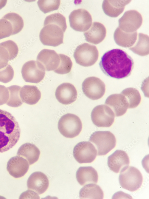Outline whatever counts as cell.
I'll return each mask as SVG.
<instances>
[{
  "mask_svg": "<svg viewBox=\"0 0 149 199\" xmlns=\"http://www.w3.org/2000/svg\"><path fill=\"white\" fill-rule=\"evenodd\" d=\"M99 65L106 75L120 79L131 75L134 67V62L133 59L125 51L120 49H115L104 54Z\"/></svg>",
  "mask_w": 149,
  "mask_h": 199,
  "instance_id": "1",
  "label": "cell"
},
{
  "mask_svg": "<svg viewBox=\"0 0 149 199\" xmlns=\"http://www.w3.org/2000/svg\"><path fill=\"white\" fill-rule=\"evenodd\" d=\"M20 132L15 118L9 112L0 109V153L8 150L16 144Z\"/></svg>",
  "mask_w": 149,
  "mask_h": 199,
  "instance_id": "2",
  "label": "cell"
},
{
  "mask_svg": "<svg viewBox=\"0 0 149 199\" xmlns=\"http://www.w3.org/2000/svg\"><path fill=\"white\" fill-rule=\"evenodd\" d=\"M44 25L39 33L40 40L43 45L55 47L63 43L66 30L54 23L45 20Z\"/></svg>",
  "mask_w": 149,
  "mask_h": 199,
  "instance_id": "3",
  "label": "cell"
},
{
  "mask_svg": "<svg viewBox=\"0 0 149 199\" xmlns=\"http://www.w3.org/2000/svg\"><path fill=\"white\" fill-rule=\"evenodd\" d=\"M89 141L96 147L98 155H106L116 145V140L114 135L109 131H96L90 136Z\"/></svg>",
  "mask_w": 149,
  "mask_h": 199,
  "instance_id": "4",
  "label": "cell"
},
{
  "mask_svg": "<svg viewBox=\"0 0 149 199\" xmlns=\"http://www.w3.org/2000/svg\"><path fill=\"white\" fill-rule=\"evenodd\" d=\"M82 127V122L79 118L71 113L63 115L58 123L59 131L67 138H72L77 136L81 132Z\"/></svg>",
  "mask_w": 149,
  "mask_h": 199,
  "instance_id": "5",
  "label": "cell"
},
{
  "mask_svg": "<svg viewBox=\"0 0 149 199\" xmlns=\"http://www.w3.org/2000/svg\"><path fill=\"white\" fill-rule=\"evenodd\" d=\"M99 54L96 46L85 43L77 46L73 56L76 63L81 66L87 67L96 62Z\"/></svg>",
  "mask_w": 149,
  "mask_h": 199,
  "instance_id": "6",
  "label": "cell"
},
{
  "mask_svg": "<svg viewBox=\"0 0 149 199\" xmlns=\"http://www.w3.org/2000/svg\"><path fill=\"white\" fill-rule=\"evenodd\" d=\"M119 180L120 185L123 188L134 192L141 187L143 182V177L137 169L128 166L120 172Z\"/></svg>",
  "mask_w": 149,
  "mask_h": 199,
  "instance_id": "7",
  "label": "cell"
},
{
  "mask_svg": "<svg viewBox=\"0 0 149 199\" xmlns=\"http://www.w3.org/2000/svg\"><path fill=\"white\" fill-rule=\"evenodd\" d=\"M82 90L89 98L97 100L101 98L105 91V85L99 78L92 76L85 79L82 84Z\"/></svg>",
  "mask_w": 149,
  "mask_h": 199,
  "instance_id": "8",
  "label": "cell"
},
{
  "mask_svg": "<svg viewBox=\"0 0 149 199\" xmlns=\"http://www.w3.org/2000/svg\"><path fill=\"white\" fill-rule=\"evenodd\" d=\"M115 115L111 109L105 105H100L94 107L91 113L93 124L99 127H109L113 124Z\"/></svg>",
  "mask_w": 149,
  "mask_h": 199,
  "instance_id": "9",
  "label": "cell"
},
{
  "mask_svg": "<svg viewBox=\"0 0 149 199\" xmlns=\"http://www.w3.org/2000/svg\"><path fill=\"white\" fill-rule=\"evenodd\" d=\"M22 77L27 82L38 83L44 78L45 70L42 65L34 60H30L23 65L21 70Z\"/></svg>",
  "mask_w": 149,
  "mask_h": 199,
  "instance_id": "10",
  "label": "cell"
},
{
  "mask_svg": "<svg viewBox=\"0 0 149 199\" xmlns=\"http://www.w3.org/2000/svg\"><path fill=\"white\" fill-rule=\"evenodd\" d=\"M69 20L70 27L78 32L87 31L92 24L91 15L88 11L83 9L72 11L69 16Z\"/></svg>",
  "mask_w": 149,
  "mask_h": 199,
  "instance_id": "11",
  "label": "cell"
},
{
  "mask_svg": "<svg viewBox=\"0 0 149 199\" xmlns=\"http://www.w3.org/2000/svg\"><path fill=\"white\" fill-rule=\"evenodd\" d=\"M73 153L74 158L79 163H91L95 159L97 151L90 142L83 141L78 143L74 146Z\"/></svg>",
  "mask_w": 149,
  "mask_h": 199,
  "instance_id": "12",
  "label": "cell"
},
{
  "mask_svg": "<svg viewBox=\"0 0 149 199\" xmlns=\"http://www.w3.org/2000/svg\"><path fill=\"white\" fill-rule=\"evenodd\" d=\"M142 21L141 15L137 11L128 10L118 20L119 27L124 32L133 33L140 27Z\"/></svg>",
  "mask_w": 149,
  "mask_h": 199,
  "instance_id": "13",
  "label": "cell"
},
{
  "mask_svg": "<svg viewBox=\"0 0 149 199\" xmlns=\"http://www.w3.org/2000/svg\"><path fill=\"white\" fill-rule=\"evenodd\" d=\"M129 159L124 151L116 150L108 158L107 164L109 169L116 173L120 172L129 165Z\"/></svg>",
  "mask_w": 149,
  "mask_h": 199,
  "instance_id": "14",
  "label": "cell"
},
{
  "mask_svg": "<svg viewBox=\"0 0 149 199\" xmlns=\"http://www.w3.org/2000/svg\"><path fill=\"white\" fill-rule=\"evenodd\" d=\"M37 61L41 64L45 70H54L59 65L60 59L59 54L52 50L44 49L38 54Z\"/></svg>",
  "mask_w": 149,
  "mask_h": 199,
  "instance_id": "15",
  "label": "cell"
},
{
  "mask_svg": "<svg viewBox=\"0 0 149 199\" xmlns=\"http://www.w3.org/2000/svg\"><path fill=\"white\" fill-rule=\"evenodd\" d=\"M55 94L58 101L63 104H70L75 101L77 98L76 89L73 85L69 83L60 85L57 88Z\"/></svg>",
  "mask_w": 149,
  "mask_h": 199,
  "instance_id": "16",
  "label": "cell"
},
{
  "mask_svg": "<svg viewBox=\"0 0 149 199\" xmlns=\"http://www.w3.org/2000/svg\"><path fill=\"white\" fill-rule=\"evenodd\" d=\"M29 164L23 158L16 156L11 158L8 161L7 169L10 174L15 178L24 176L28 171Z\"/></svg>",
  "mask_w": 149,
  "mask_h": 199,
  "instance_id": "17",
  "label": "cell"
},
{
  "mask_svg": "<svg viewBox=\"0 0 149 199\" xmlns=\"http://www.w3.org/2000/svg\"><path fill=\"white\" fill-rule=\"evenodd\" d=\"M28 189L32 190L39 195L44 193L49 186L47 177L41 172H35L32 173L29 177L27 182Z\"/></svg>",
  "mask_w": 149,
  "mask_h": 199,
  "instance_id": "18",
  "label": "cell"
},
{
  "mask_svg": "<svg viewBox=\"0 0 149 199\" xmlns=\"http://www.w3.org/2000/svg\"><path fill=\"white\" fill-rule=\"evenodd\" d=\"M105 104L111 109L116 117L125 114L128 107L126 98L121 93L110 95L106 99Z\"/></svg>",
  "mask_w": 149,
  "mask_h": 199,
  "instance_id": "19",
  "label": "cell"
},
{
  "mask_svg": "<svg viewBox=\"0 0 149 199\" xmlns=\"http://www.w3.org/2000/svg\"><path fill=\"white\" fill-rule=\"evenodd\" d=\"M106 30L104 26L102 23L94 22L90 28L84 33L85 40L88 42L97 44L105 39Z\"/></svg>",
  "mask_w": 149,
  "mask_h": 199,
  "instance_id": "20",
  "label": "cell"
},
{
  "mask_svg": "<svg viewBox=\"0 0 149 199\" xmlns=\"http://www.w3.org/2000/svg\"><path fill=\"white\" fill-rule=\"evenodd\" d=\"M131 0H104L102 8L104 13L107 16L115 18L122 13L125 6Z\"/></svg>",
  "mask_w": 149,
  "mask_h": 199,
  "instance_id": "21",
  "label": "cell"
},
{
  "mask_svg": "<svg viewBox=\"0 0 149 199\" xmlns=\"http://www.w3.org/2000/svg\"><path fill=\"white\" fill-rule=\"evenodd\" d=\"M76 178L81 186L92 183H97L98 175L96 170L91 166H81L76 172Z\"/></svg>",
  "mask_w": 149,
  "mask_h": 199,
  "instance_id": "22",
  "label": "cell"
},
{
  "mask_svg": "<svg viewBox=\"0 0 149 199\" xmlns=\"http://www.w3.org/2000/svg\"><path fill=\"white\" fill-rule=\"evenodd\" d=\"M40 154L38 148L35 144L29 143L21 145L17 152L18 155L26 159L29 165L33 164L38 160Z\"/></svg>",
  "mask_w": 149,
  "mask_h": 199,
  "instance_id": "23",
  "label": "cell"
},
{
  "mask_svg": "<svg viewBox=\"0 0 149 199\" xmlns=\"http://www.w3.org/2000/svg\"><path fill=\"white\" fill-rule=\"evenodd\" d=\"M114 38L116 44L125 48H129L134 45L137 39V32L132 33L124 32L118 27L114 34Z\"/></svg>",
  "mask_w": 149,
  "mask_h": 199,
  "instance_id": "24",
  "label": "cell"
},
{
  "mask_svg": "<svg viewBox=\"0 0 149 199\" xmlns=\"http://www.w3.org/2000/svg\"><path fill=\"white\" fill-rule=\"evenodd\" d=\"M20 95L23 102L29 105H34L39 101L41 94L36 86L25 85L21 88Z\"/></svg>",
  "mask_w": 149,
  "mask_h": 199,
  "instance_id": "25",
  "label": "cell"
},
{
  "mask_svg": "<svg viewBox=\"0 0 149 199\" xmlns=\"http://www.w3.org/2000/svg\"><path fill=\"white\" fill-rule=\"evenodd\" d=\"M103 197V192L100 187L93 183L85 185L79 193L81 199H102Z\"/></svg>",
  "mask_w": 149,
  "mask_h": 199,
  "instance_id": "26",
  "label": "cell"
},
{
  "mask_svg": "<svg viewBox=\"0 0 149 199\" xmlns=\"http://www.w3.org/2000/svg\"><path fill=\"white\" fill-rule=\"evenodd\" d=\"M149 42L148 36L142 33H139L136 44L133 47L129 48V49L140 56L146 55L149 53Z\"/></svg>",
  "mask_w": 149,
  "mask_h": 199,
  "instance_id": "27",
  "label": "cell"
},
{
  "mask_svg": "<svg viewBox=\"0 0 149 199\" xmlns=\"http://www.w3.org/2000/svg\"><path fill=\"white\" fill-rule=\"evenodd\" d=\"M121 94L124 95L126 98L129 108L136 107L141 102L140 94L136 88L132 87L126 88L121 92Z\"/></svg>",
  "mask_w": 149,
  "mask_h": 199,
  "instance_id": "28",
  "label": "cell"
},
{
  "mask_svg": "<svg viewBox=\"0 0 149 199\" xmlns=\"http://www.w3.org/2000/svg\"><path fill=\"white\" fill-rule=\"evenodd\" d=\"M9 92V99L6 103L8 106L14 107L21 106L23 104L20 95V86L13 85L7 87Z\"/></svg>",
  "mask_w": 149,
  "mask_h": 199,
  "instance_id": "29",
  "label": "cell"
},
{
  "mask_svg": "<svg viewBox=\"0 0 149 199\" xmlns=\"http://www.w3.org/2000/svg\"><path fill=\"white\" fill-rule=\"evenodd\" d=\"M2 18L7 20L11 24L13 28L12 35L18 33L23 27L24 23L23 19L17 13H9L4 15Z\"/></svg>",
  "mask_w": 149,
  "mask_h": 199,
  "instance_id": "30",
  "label": "cell"
},
{
  "mask_svg": "<svg viewBox=\"0 0 149 199\" xmlns=\"http://www.w3.org/2000/svg\"><path fill=\"white\" fill-rule=\"evenodd\" d=\"M60 61L58 68L54 71L58 74H64L69 73L72 66V62L68 56L61 54H59Z\"/></svg>",
  "mask_w": 149,
  "mask_h": 199,
  "instance_id": "31",
  "label": "cell"
},
{
  "mask_svg": "<svg viewBox=\"0 0 149 199\" xmlns=\"http://www.w3.org/2000/svg\"><path fill=\"white\" fill-rule=\"evenodd\" d=\"M60 3L59 0H39L37 4L40 10L46 13L58 10Z\"/></svg>",
  "mask_w": 149,
  "mask_h": 199,
  "instance_id": "32",
  "label": "cell"
},
{
  "mask_svg": "<svg viewBox=\"0 0 149 199\" xmlns=\"http://www.w3.org/2000/svg\"><path fill=\"white\" fill-rule=\"evenodd\" d=\"M0 46L5 48L9 55V60L15 59L17 56L18 49L17 44L13 41L9 40L0 43Z\"/></svg>",
  "mask_w": 149,
  "mask_h": 199,
  "instance_id": "33",
  "label": "cell"
},
{
  "mask_svg": "<svg viewBox=\"0 0 149 199\" xmlns=\"http://www.w3.org/2000/svg\"><path fill=\"white\" fill-rule=\"evenodd\" d=\"M13 28L10 23L7 20L2 18L0 19V39L12 35Z\"/></svg>",
  "mask_w": 149,
  "mask_h": 199,
  "instance_id": "34",
  "label": "cell"
},
{
  "mask_svg": "<svg viewBox=\"0 0 149 199\" xmlns=\"http://www.w3.org/2000/svg\"><path fill=\"white\" fill-rule=\"evenodd\" d=\"M14 71L11 66L7 64L4 67L0 69V82L7 83L13 79Z\"/></svg>",
  "mask_w": 149,
  "mask_h": 199,
  "instance_id": "35",
  "label": "cell"
},
{
  "mask_svg": "<svg viewBox=\"0 0 149 199\" xmlns=\"http://www.w3.org/2000/svg\"><path fill=\"white\" fill-rule=\"evenodd\" d=\"M9 61V55L7 50L0 46V69L7 66Z\"/></svg>",
  "mask_w": 149,
  "mask_h": 199,
  "instance_id": "36",
  "label": "cell"
},
{
  "mask_svg": "<svg viewBox=\"0 0 149 199\" xmlns=\"http://www.w3.org/2000/svg\"><path fill=\"white\" fill-rule=\"evenodd\" d=\"M9 98V92L7 88L0 85V106L6 103Z\"/></svg>",
  "mask_w": 149,
  "mask_h": 199,
  "instance_id": "37",
  "label": "cell"
},
{
  "mask_svg": "<svg viewBox=\"0 0 149 199\" xmlns=\"http://www.w3.org/2000/svg\"><path fill=\"white\" fill-rule=\"evenodd\" d=\"M19 199H39L38 193L35 191L29 189L21 195Z\"/></svg>",
  "mask_w": 149,
  "mask_h": 199,
  "instance_id": "38",
  "label": "cell"
},
{
  "mask_svg": "<svg viewBox=\"0 0 149 199\" xmlns=\"http://www.w3.org/2000/svg\"><path fill=\"white\" fill-rule=\"evenodd\" d=\"M7 2V0H0V10L5 6Z\"/></svg>",
  "mask_w": 149,
  "mask_h": 199,
  "instance_id": "39",
  "label": "cell"
}]
</instances>
